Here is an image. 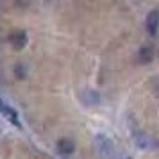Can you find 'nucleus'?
Returning <instances> with one entry per match:
<instances>
[{
    "mask_svg": "<svg viewBox=\"0 0 159 159\" xmlns=\"http://www.w3.org/2000/svg\"><path fill=\"white\" fill-rule=\"evenodd\" d=\"M95 148H97V154L104 159H111L116 152H118L115 143H113L106 134H97V136H95Z\"/></svg>",
    "mask_w": 159,
    "mask_h": 159,
    "instance_id": "nucleus-1",
    "label": "nucleus"
},
{
    "mask_svg": "<svg viewBox=\"0 0 159 159\" xmlns=\"http://www.w3.org/2000/svg\"><path fill=\"white\" fill-rule=\"evenodd\" d=\"M0 113L7 118L9 122L13 123V125H16V127H20V120H18V113H16L15 109L9 106L7 102L4 100V98H0Z\"/></svg>",
    "mask_w": 159,
    "mask_h": 159,
    "instance_id": "nucleus-3",
    "label": "nucleus"
},
{
    "mask_svg": "<svg viewBox=\"0 0 159 159\" xmlns=\"http://www.w3.org/2000/svg\"><path fill=\"white\" fill-rule=\"evenodd\" d=\"M111 159H130V157H129V156H125V154H122V152H116Z\"/></svg>",
    "mask_w": 159,
    "mask_h": 159,
    "instance_id": "nucleus-8",
    "label": "nucleus"
},
{
    "mask_svg": "<svg viewBox=\"0 0 159 159\" xmlns=\"http://www.w3.org/2000/svg\"><path fill=\"white\" fill-rule=\"evenodd\" d=\"M145 25H147V30L150 36H156L159 30V9H152L150 13L147 15V20H145Z\"/></svg>",
    "mask_w": 159,
    "mask_h": 159,
    "instance_id": "nucleus-2",
    "label": "nucleus"
},
{
    "mask_svg": "<svg viewBox=\"0 0 159 159\" xmlns=\"http://www.w3.org/2000/svg\"><path fill=\"white\" fill-rule=\"evenodd\" d=\"M75 150V143H73L72 139H68V138H61L57 141V152L59 154H63V156H70L73 154Z\"/></svg>",
    "mask_w": 159,
    "mask_h": 159,
    "instance_id": "nucleus-4",
    "label": "nucleus"
},
{
    "mask_svg": "<svg viewBox=\"0 0 159 159\" xmlns=\"http://www.w3.org/2000/svg\"><path fill=\"white\" fill-rule=\"evenodd\" d=\"M11 43H13V47H15V48H23V47L27 45V34H25V32H22V30L15 32V34L11 36Z\"/></svg>",
    "mask_w": 159,
    "mask_h": 159,
    "instance_id": "nucleus-6",
    "label": "nucleus"
},
{
    "mask_svg": "<svg viewBox=\"0 0 159 159\" xmlns=\"http://www.w3.org/2000/svg\"><path fill=\"white\" fill-rule=\"evenodd\" d=\"M80 100L84 102L86 106H97L100 102V97H98V93L95 89H84L80 93Z\"/></svg>",
    "mask_w": 159,
    "mask_h": 159,
    "instance_id": "nucleus-5",
    "label": "nucleus"
},
{
    "mask_svg": "<svg viewBox=\"0 0 159 159\" xmlns=\"http://www.w3.org/2000/svg\"><path fill=\"white\" fill-rule=\"evenodd\" d=\"M134 141H136V145L139 148H143V150L150 147V139L145 136V134H136V136H134Z\"/></svg>",
    "mask_w": 159,
    "mask_h": 159,
    "instance_id": "nucleus-7",
    "label": "nucleus"
},
{
    "mask_svg": "<svg viewBox=\"0 0 159 159\" xmlns=\"http://www.w3.org/2000/svg\"><path fill=\"white\" fill-rule=\"evenodd\" d=\"M48 2H54V0H48Z\"/></svg>",
    "mask_w": 159,
    "mask_h": 159,
    "instance_id": "nucleus-9",
    "label": "nucleus"
}]
</instances>
